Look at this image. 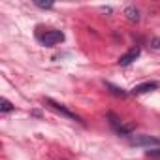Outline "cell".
<instances>
[{"label":"cell","mask_w":160,"mask_h":160,"mask_svg":"<svg viewBox=\"0 0 160 160\" xmlns=\"http://www.w3.org/2000/svg\"><path fill=\"white\" fill-rule=\"evenodd\" d=\"M13 109H15V106H13L10 100H6V98L0 100V111H2V113H10V111H13Z\"/></svg>","instance_id":"ba28073f"},{"label":"cell","mask_w":160,"mask_h":160,"mask_svg":"<svg viewBox=\"0 0 160 160\" xmlns=\"http://www.w3.org/2000/svg\"><path fill=\"white\" fill-rule=\"evenodd\" d=\"M108 89H111V92H113V94H117V96H126V92H124L122 89H119V87H113V85H109V83H108Z\"/></svg>","instance_id":"30bf717a"},{"label":"cell","mask_w":160,"mask_h":160,"mask_svg":"<svg viewBox=\"0 0 160 160\" xmlns=\"http://www.w3.org/2000/svg\"><path fill=\"white\" fill-rule=\"evenodd\" d=\"M36 38L45 47H53V45H58V43L64 42V34L60 30H45L42 34H36Z\"/></svg>","instance_id":"6da1fadb"},{"label":"cell","mask_w":160,"mask_h":160,"mask_svg":"<svg viewBox=\"0 0 160 160\" xmlns=\"http://www.w3.org/2000/svg\"><path fill=\"white\" fill-rule=\"evenodd\" d=\"M45 104H47V108H49V109H53V111L60 113L62 117H68V119H72V121H79V117H77L75 113H72L70 109H66L62 104H57V102H53V100H45Z\"/></svg>","instance_id":"7a4b0ae2"},{"label":"cell","mask_w":160,"mask_h":160,"mask_svg":"<svg viewBox=\"0 0 160 160\" xmlns=\"http://www.w3.org/2000/svg\"><path fill=\"white\" fill-rule=\"evenodd\" d=\"M34 6H38L42 10H51L53 8V2H40V0H34Z\"/></svg>","instance_id":"9c48e42d"},{"label":"cell","mask_w":160,"mask_h":160,"mask_svg":"<svg viewBox=\"0 0 160 160\" xmlns=\"http://www.w3.org/2000/svg\"><path fill=\"white\" fill-rule=\"evenodd\" d=\"M109 119H111V124H113V128H115L119 134H122V136H128V134H130L132 126H124V124H122V122H121V121H119L115 115H113V113L109 115Z\"/></svg>","instance_id":"8992f818"},{"label":"cell","mask_w":160,"mask_h":160,"mask_svg":"<svg viewBox=\"0 0 160 160\" xmlns=\"http://www.w3.org/2000/svg\"><path fill=\"white\" fill-rule=\"evenodd\" d=\"M147 156H160V151H149Z\"/></svg>","instance_id":"8fae6325"},{"label":"cell","mask_w":160,"mask_h":160,"mask_svg":"<svg viewBox=\"0 0 160 160\" xmlns=\"http://www.w3.org/2000/svg\"><path fill=\"white\" fill-rule=\"evenodd\" d=\"M124 17L130 23H138L139 21V10L134 8V6H128V8H124Z\"/></svg>","instance_id":"52a82bcc"},{"label":"cell","mask_w":160,"mask_h":160,"mask_svg":"<svg viewBox=\"0 0 160 160\" xmlns=\"http://www.w3.org/2000/svg\"><path fill=\"white\" fill-rule=\"evenodd\" d=\"M130 143L132 145H147V147H151V145H158L160 139L151 138V136H132L130 138Z\"/></svg>","instance_id":"277c9868"},{"label":"cell","mask_w":160,"mask_h":160,"mask_svg":"<svg viewBox=\"0 0 160 160\" xmlns=\"http://www.w3.org/2000/svg\"><path fill=\"white\" fill-rule=\"evenodd\" d=\"M160 85L156 81H147V83H141V85H136L132 89V94H145V92H151L154 89H158Z\"/></svg>","instance_id":"5b68a950"},{"label":"cell","mask_w":160,"mask_h":160,"mask_svg":"<svg viewBox=\"0 0 160 160\" xmlns=\"http://www.w3.org/2000/svg\"><path fill=\"white\" fill-rule=\"evenodd\" d=\"M139 53H141V49H139L138 45H136V47H132L130 51H126V53L119 58V64H121V66H128V64H132V62L139 57Z\"/></svg>","instance_id":"3957f363"}]
</instances>
